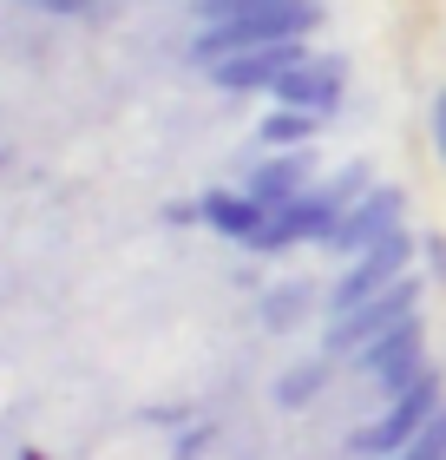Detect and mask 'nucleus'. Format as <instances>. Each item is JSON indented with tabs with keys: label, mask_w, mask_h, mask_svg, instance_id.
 I'll return each mask as SVG.
<instances>
[{
	"label": "nucleus",
	"mask_w": 446,
	"mask_h": 460,
	"mask_svg": "<svg viewBox=\"0 0 446 460\" xmlns=\"http://www.w3.org/2000/svg\"><path fill=\"white\" fill-rule=\"evenodd\" d=\"M197 224H204V230H217L223 243H243V250H249V243L263 237L269 211H263V204L249 198V191H204V198H197Z\"/></svg>",
	"instance_id": "obj_11"
},
{
	"label": "nucleus",
	"mask_w": 446,
	"mask_h": 460,
	"mask_svg": "<svg viewBox=\"0 0 446 460\" xmlns=\"http://www.w3.org/2000/svg\"><path fill=\"white\" fill-rule=\"evenodd\" d=\"M394 460H446V408H440V414H433V421H427V428H420V434H414V441H407V447H400Z\"/></svg>",
	"instance_id": "obj_15"
},
{
	"label": "nucleus",
	"mask_w": 446,
	"mask_h": 460,
	"mask_svg": "<svg viewBox=\"0 0 446 460\" xmlns=\"http://www.w3.org/2000/svg\"><path fill=\"white\" fill-rule=\"evenodd\" d=\"M328 382V362H295L283 382H275V408H309Z\"/></svg>",
	"instance_id": "obj_13"
},
{
	"label": "nucleus",
	"mask_w": 446,
	"mask_h": 460,
	"mask_svg": "<svg viewBox=\"0 0 446 460\" xmlns=\"http://www.w3.org/2000/svg\"><path fill=\"white\" fill-rule=\"evenodd\" d=\"M433 152H440V164H446V93L433 99Z\"/></svg>",
	"instance_id": "obj_18"
},
{
	"label": "nucleus",
	"mask_w": 446,
	"mask_h": 460,
	"mask_svg": "<svg viewBox=\"0 0 446 460\" xmlns=\"http://www.w3.org/2000/svg\"><path fill=\"white\" fill-rule=\"evenodd\" d=\"M322 27V7L315 0H269L257 13H237V20H217V27H197L190 33V66H217L230 53H257V47H283V40H309Z\"/></svg>",
	"instance_id": "obj_1"
},
{
	"label": "nucleus",
	"mask_w": 446,
	"mask_h": 460,
	"mask_svg": "<svg viewBox=\"0 0 446 460\" xmlns=\"http://www.w3.org/2000/svg\"><path fill=\"white\" fill-rule=\"evenodd\" d=\"M440 408H446V375H440V368H427L414 388L388 394V408H380L374 421H361V428L348 434V454H354V460H394V454L407 447L420 428L433 421Z\"/></svg>",
	"instance_id": "obj_2"
},
{
	"label": "nucleus",
	"mask_w": 446,
	"mask_h": 460,
	"mask_svg": "<svg viewBox=\"0 0 446 460\" xmlns=\"http://www.w3.org/2000/svg\"><path fill=\"white\" fill-rule=\"evenodd\" d=\"M335 224H342V204H335L322 184H309L295 204H283V211H269V224H263V237L249 243L257 257H283V250H295V243H328L335 237Z\"/></svg>",
	"instance_id": "obj_6"
},
{
	"label": "nucleus",
	"mask_w": 446,
	"mask_h": 460,
	"mask_svg": "<svg viewBox=\"0 0 446 460\" xmlns=\"http://www.w3.org/2000/svg\"><path fill=\"white\" fill-rule=\"evenodd\" d=\"M20 7H33L47 20H99V13H112L118 0H20Z\"/></svg>",
	"instance_id": "obj_14"
},
{
	"label": "nucleus",
	"mask_w": 446,
	"mask_h": 460,
	"mask_svg": "<svg viewBox=\"0 0 446 460\" xmlns=\"http://www.w3.org/2000/svg\"><path fill=\"white\" fill-rule=\"evenodd\" d=\"M197 7V27H217V20H237V13H257L269 0H190Z\"/></svg>",
	"instance_id": "obj_16"
},
{
	"label": "nucleus",
	"mask_w": 446,
	"mask_h": 460,
	"mask_svg": "<svg viewBox=\"0 0 446 460\" xmlns=\"http://www.w3.org/2000/svg\"><path fill=\"white\" fill-rule=\"evenodd\" d=\"M309 178H315V145H309V152H263L243 191L257 198L263 211H283V204H295L309 191Z\"/></svg>",
	"instance_id": "obj_10"
},
{
	"label": "nucleus",
	"mask_w": 446,
	"mask_h": 460,
	"mask_svg": "<svg viewBox=\"0 0 446 460\" xmlns=\"http://www.w3.org/2000/svg\"><path fill=\"white\" fill-rule=\"evenodd\" d=\"M348 93V59L342 53H309L302 66H289L275 79V106H302V112H335Z\"/></svg>",
	"instance_id": "obj_9"
},
{
	"label": "nucleus",
	"mask_w": 446,
	"mask_h": 460,
	"mask_svg": "<svg viewBox=\"0 0 446 460\" xmlns=\"http://www.w3.org/2000/svg\"><path fill=\"white\" fill-rule=\"evenodd\" d=\"M427 368H433V362H427V323H420V316H407L400 329L374 336L368 349L354 355V375H368V382H374L380 394H400V388H414Z\"/></svg>",
	"instance_id": "obj_5"
},
{
	"label": "nucleus",
	"mask_w": 446,
	"mask_h": 460,
	"mask_svg": "<svg viewBox=\"0 0 446 460\" xmlns=\"http://www.w3.org/2000/svg\"><path fill=\"white\" fill-rule=\"evenodd\" d=\"M407 316H420V277H400L394 289H380V296H368L361 309L335 316V323H328V336H322V349H328V355H361L374 336L400 329Z\"/></svg>",
	"instance_id": "obj_4"
},
{
	"label": "nucleus",
	"mask_w": 446,
	"mask_h": 460,
	"mask_svg": "<svg viewBox=\"0 0 446 460\" xmlns=\"http://www.w3.org/2000/svg\"><path fill=\"white\" fill-rule=\"evenodd\" d=\"M414 250H420L414 230H394L388 243H374V250H361V257H348V270H342V277H335V289H328V309H335V316H348V309H361L368 296L394 289L400 277H414Z\"/></svg>",
	"instance_id": "obj_3"
},
{
	"label": "nucleus",
	"mask_w": 446,
	"mask_h": 460,
	"mask_svg": "<svg viewBox=\"0 0 446 460\" xmlns=\"http://www.w3.org/2000/svg\"><path fill=\"white\" fill-rule=\"evenodd\" d=\"M309 59V40H283V47H257V53H230L217 66H204V79L217 93H275V79Z\"/></svg>",
	"instance_id": "obj_8"
},
{
	"label": "nucleus",
	"mask_w": 446,
	"mask_h": 460,
	"mask_svg": "<svg viewBox=\"0 0 446 460\" xmlns=\"http://www.w3.org/2000/svg\"><path fill=\"white\" fill-rule=\"evenodd\" d=\"M315 132H322V112H302V106H269L257 119V145L263 152H309Z\"/></svg>",
	"instance_id": "obj_12"
},
{
	"label": "nucleus",
	"mask_w": 446,
	"mask_h": 460,
	"mask_svg": "<svg viewBox=\"0 0 446 460\" xmlns=\"http://www.w3.org/2000/svg\"><path fill=\"white\" fill-rule=\"evenodd\" d=\"M420 250H427V263H433V283H446V237H420Z\"/></svg>",
	"instance_id": "obj_17"
},
{
	"label": "nucleus",
	"mask_w": 446,
	"mask_h": 460,
	"mask_svg": "<svg viewBox=\"0 0 446 460\" xmlns=\"http://www.w3.org/2000/svg\"><path fill=\"white\" fill-rule=\"evenodd\" d=\"M400 217H407V191H394V184H374V191L361 198V204H348V211H342V224H335L328 250H335V257H361V250L388 243L394 230H407Z\"/></svg>",
	"instance_id": "obj_7"
}]
</instances>
